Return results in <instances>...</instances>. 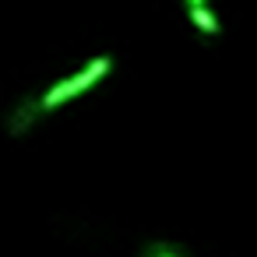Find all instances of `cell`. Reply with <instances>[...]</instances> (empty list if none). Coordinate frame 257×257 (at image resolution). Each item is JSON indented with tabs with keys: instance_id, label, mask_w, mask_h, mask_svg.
<instances>
[{
	"instance_id": "obj_1",
	"label": "cell",
	"mask_w": 257,
	"mask_h": 257,
	"mask_svg": "<svg viewBox=\"0 0 257 257\" xmlns=\"http://www.w3.org/2000/svg\"><path fill=\"white\" fill-rule=\"evenodd\" d=\"M109 71H113V60H109V57H92L78 74H71V78L57 81L53 88H46L43 99H39V109H43V113H46V109H60L64 102H71V99L81 95V92H88L95 81H102Z\"/></svg>"
},
{
	"instance_id": "obj_2",
	"label": "cell",
	"mask_w": 257,
	"mask_h": 257,
	"mask_svg": "<svg viewBox=\"0 0 257 257\" xmlns=\"http://www.w3.org/2000/svg\"><path fill=\"white\" fill-rule=\"evenodd\" d=\"M187 15H190V25H194V29L201 32V36H218V32H222V25H218V18H215V15H211V11H208L204 4H197V8H190Z\"/></svg>"
},
{
	"instance_id": "obj_3",
	"label": "cell",
	"mask_w": 257,
	"mask_h": 257,
	"mask_svg": "<svg viewBox=\"0 0 257 257\" xmlns=\"http://www.w3.org/2000/svg\"><path fill=\"white\" fill-rule=\"evenodd\" d=\"M145 257H176V253H173V250H166V246H152Z\"/></svg>"
},
{
	"instance_id": "obj_4",
	"label": "cell",
	"mask_w": 257,
	"mask_h": 257,
	"mask_svg": "<svg viewBox=\"0 0 257 257\" xmlns=\"http://www.w3.org/2000/svg\"><path fill=\"white\" fill-rule=\"evenodd\" d=\"M197 4H204V0H187V8H197Z\"/></svg>"
}]
</instances>
